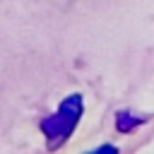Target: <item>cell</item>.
<instances>
[{
  "label": "cell",
  "instance_id": "obj_1",
  "mask_svg": "<svg viewBox=\"0 0 154 154\" xmlns=\"http://www.w3.org/2000/svg\"><path fill=\"white\" fill-rule=\"evenodd\" d=\"M79 116H82V96L79 94H70L53 116L41 120V130H43L51 149L60 147L72 135L75 125L79 123Z\"/></svg>",
  "mask_w": 154,
  "mask_h": 154
},
{
  "label": "cell",
  "instance_id": "obj_2",
  "mask_svg": "<svg viewBox=\"0 0 154 154\" xmlns=\"http://www.w3.org/2000/svg\"><path fill=\"white\" fill-rule=\"evenodd\" d=\"M137 123H140V120H137L135 116H130V113H120V116L116 118V128H118L120 132H128V130H132Z\"/></svg>",
  "mask_w": 154,
  "mask_h": 154
},
{
  "label": "cell",
  "instance_id": "obj_3",
  "mask_svg": "<svg viewBox=\"0 0 154 154\" xmlns=\"http://www.w3.org/2000/svg\"><path fill=\"white\" fill-rule=\"evenodd\" d=\"M87 154H118V149H116L113 144H103V147H99V149H94V152H87Z\"/></svg>",
  "mask_w": 154,
  "mask_h": 154
}]
</instances>
